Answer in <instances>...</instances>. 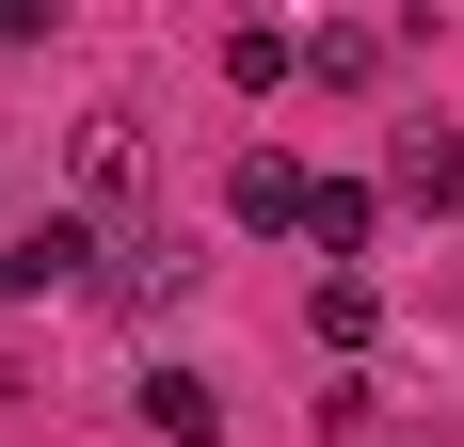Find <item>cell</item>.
Returning a JSON list of instances; mask_svg holds the SVG:
<instances>
[{
    "label": "cell",
    "instance_id": "3957f363",
    "mask_svg": "<svg viewBox=\"0 0 464 447\" xmlns=\"http://www.w3.org/2000/svg\"><path fill=\"white\" fill-rule=\"evenodd\" d=\"M144 432H160V447H208V432H225V384H208V367H144Z\"/></svg>",
    "mask_w": 464,
    "mask_h": 447
},
{
    "label": "cell",
    "instance_id": "6da1fadb",
    "mask_svg": "<svg viewBox=\"0 0 464 447\" xmlns=\"http://www.w3.org/2000/svg\"><path fill=\"white\" fill-rule=\"evenodd\" d=\"M304 192H321V176H304V160H273V144H256V160H240V176H225V224H256V240H304Z\"/></svg>",
    "mask_w": 464,
    "mask_h": 447
},
{
    "label": "cell",
    "instance_id": "ba28073f",
    "mask_svg": "<svg viewBox=\"0 0 464 447\" xmlns=\"http://www.w3.org/2000/svg\"><path fill=\"white\" fill-rule=\"evenodd\" d=\"M304 415H321V432H369L384 400H369V367H321V384H304Z\"/></svg>",
    "mask_w": 464,
    "mask_h": 447
},
{
    "label": "cell",
    "instance_id": "7a4b0ae2",
    "mask_svg": "<svg viewBox=\"0 0 464 447\" xmlns=\"http://www.w3.org/2000/svg\"><path fill=\"white\" fill-rule=\"evenodd\" d=\"M177 240H144V224H112V240H96V271H81V288H96V304H160V288H177Z\"/></svg>",
    "mask_w": 464,
    "mask_h": 447
},
{
    "label": "cell",
    "instance_id": "277c9868",
    "mask_svg": "<svg viewBox=\"0 0 464 447\" xmlns=\"http://www.w3.org/2000/svg\"><path fill=\"white\" fill-rule=\"evenodd\" d=\"M81 192H96V208L144 192V112H81Z\"/></svg>",
    "mask_w": 464,
    "mask_h": 447
},
{
    "label": "cell",
    "instance_id": "5b68a950",
    "mask_svg": "<svg viewBox=\"0 0 464 447\" xmlns=\"http://www.w3.org/2000/svg\"><path fill=\"white\" fill-rule=\"evenodd\" d=\"M384 176H401V208H449V192H464V128H401Z\"/></svg>",
    "mask_w": 464,
    "mask_h": 447
},
{
    "label": "cell",
    "instance_id": "8992f818",
    "mask_svg": "<svg viewBox=\"0 0 464 447\" xmlns=\"http://www.w3.org/2000/svg\"><path fill=\"white\" fill-rule=\"evenodd\" d=\"M369 224H384V208H369V192H353V176H321V192H304V240H321V256H336V271L369 256Z\"/></svg>",
    "mask_w": 464,
    "mask_h": 447
},
{
    "label": "cell",
    "instance_id": "52a82bcc",
    "mask_svg": "<svg viewBox=\"0 0 464 447\" xmlns=\"http://www.w3.org/2000/svg\"><path fill=\"white\" fill-rule=\"evenodd\" d=\"M288 64H304V48H288L273 16H256V33H225V81H240V96H288Z\"/></svg>",
    "mask_w": 464,
    "mask_h": 447
}]
</instances>
